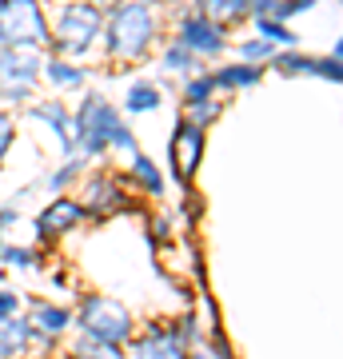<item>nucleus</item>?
<instances>
[{
    "label": "nucleus",
    "mask_w": 343,
    "mask_h": 359,
    "mask_svg": "<svg viewBox=\"0 0 343 359\" xmlns=\"http://www.w3.org/2000/svg\"><path fill=\"white\" fill-rule=\"evenodd\" d=\"M160 20H156V0H120L104 16V52L108 60H144L156 44Z\"/></svg>",
    "instance_id": "obj_1"
},
{
    "label": "nucleus",
    "mask_w": 343,
    "mask_h": 359,
    "mask_svg": "<svg viewBox=\"0 0 343 359\" xmlns=\"http://www.w3.org/2000/svg\"><path fill=\"white\" fill-rule=\"evenodd\" d=\"M100 28H104L100 4H92V0H72V4H64L60 16H56V32H48L44 52H48V56H84V52L100 40Z\"/></svg>",
    "instance_id": "obj_2"
},
{
    "label": "nucleus",
    "mask_w": 343,
    "mask_h": 359,
    "mask_svg": "<svg viewBox=\"0 0 343 359\" xmlns=\"http://www.w3.org/2000/svg\"><path fill=\"white\" fill-rule=\"evenodd\" d=\"M120 124H124L120 108H112L100 92H88L72 112V148L84 152L88 160H96V156L108 152V140Z\"/></svg>",
    "instance_id": "obj_3"
},
{
    "label": "nucleus",
    "mask_w": 343,
    "mask_h": 359,
    "mask_svg": "<svg viewBox=\"0 0 343 359\" xmlns=\"http://www.w3.org/2000/svg\"><path fill=\"white\" fill-rule=\"evenodd\" d=\"M80 332L88 335H100V339H112V344H124L128 335L136 332V320H132V311L112 299V295H100V292H88L80 295V311L72 316Z\"/></svg>",
    "instance_id": "obj_4"
},
{
    "label": "nucleus",
    "mask_w": 343,
    "mask_h": 359,
    "mask_svg": "<svg viewBox=\"0 0 343 359\" xmlns=\"http://www.w3.org/2000/svg\"><path fill=\"white\" fill-rule=\"evenodd\" d=\"M44 65V48H20V44H0V100L20 108L32 100V84Z\"/></svg>",
    "instance_id": "obj_5"
},
{
    "label": "nucleus",
    "mask_w": 343,
    "mask_h": 359,
    "mask_svg": "<svg viewBox=\"0 0 343 359\" xmlns=\"http://www.w3.org/2000/svg\"><path fill=\"white\" fill-rule=\"evenodd\" d=\"M48 16L40 0H0V44L20 48H44L48 40Z\"/></svg>",
    "instance_id": "obj_6"
},
{
    "label": "nucleus",
    "mask_w": 343,
    "mask_h": 359,
    "mask_svg": "<svg viewBox=\"0 0 343 359\" xmlns=\"http://www.w3.org/2000/svg\"><path fill=\"white\" fill-rule=\"evenodd\" d=\"M176 40L184 44V48L196 52L200 60H216V56L228 52V28L220 25V20H212V16L196 13V8H188V13L180 16Z\"/></svg>",
    "instance_id": "obj_7"
},
{
    "label": "nucleus",
    "mask_w": 343,
    "mask_h": 359,
    "mask_svg": "<svg viewBox=\"0 0 343 359\" xmlns=\"http://www.w3.org/2000/svg\"><path fill=\"white\" fill-rule=\"evenodd\" d=\"M80 208L92 219H108V216H120V212H132L136 200H132V192H128L112 172H96L84 184V192H80Z\"/></svg>",
    "instance_id": "obj_8"
},
{
    "label": "nucleus",
    "mask_w": 343,
    "mask_h": 359,
    "mask_svg": "<svg viewBox=\"0 0 343 359\" xmlns=\"http://www.w3.org/2000/svg\"><path fill=\"white\" fill-rule=\"evenodd\" d=\"M200 160H203V128H196L188 116L176 120V132L168 140V168L176 176L180 188H188L191 176L200 172Z\"/></svg>",
    "instance_id": "obj_9"
},
{
    "label": "nucleus",
    "mask_w": 343,
    "mask_h": 359,
    "mask_svg": "<svg viewBox=\"0 0 343 359\" xmlns=\"http://www.w3.org/2000/svg\"><path fill=\"white\" fill-rule=\"evenodd\" d=\"M124 347L132 351V355H140V359H184L188 355V347H184V339L176 335V327L172 323H148L144 327V335H128Z\"/></svg>",
    "instance_id": "obj_10"
},
{
    "label": "nucleus",
    "mask_w": 343,
    "mask_h": 359,
    "mask_svg": "<svg viewBox=\"0 0 343 359\" xmlns=\"http://www.w3.org/2000/svg\"><path fill=\"white\" fill-rule=\"evenodd\" d=\"M80 219H84V208H80V200L56 192V200H52V204L36 216V240H40V244H48V240H56V236H68V231L76 228Z\"/></svg>",
    "instance_id": "obj_11"
},
{
    "label": "nucleus",
    "mask_w": 343,
    "mask_h": 359,
    "mask_svg": "<svg viewBox=\"0 0 343 359\" xmlns=\"http://www.w3.org/2000/svg\"><path fill=\"white\" fill-rule=\"evenodd\" d=\"M28 323H32V344L52 347L56 335H64L68 327H72V311L60 308V304H36L32 316H28Z\"/></svg>",
    "instance_id": "obj_12"
},
{
    "label": "nucleus",
    "mask_w": 343,
    "mask_h": 359,
    "mask_svg": "<svg viewBox=\"0 0 343 359\" xmlns=\"http://www.w3.org/2000/svg\"><path fill=\"white\" fill-rule=\"evenodd\" d=\"M32 116H36L40 124H48V128L56 132L64 156L76 152V148H72V112H68V104H64V100H40V104H32Z\"/></svg>",
    "instance_id": "obj_13"
},
{
    "label": "nucleus",
    "mask_w": 343,
    "mask_h": 359,
    "mask_svg": "<svg viewBox=\"0 0 343 359\" xmlns=\"http://www.w3.org/2000/svg\"><path fill=\"white\" fill-rule=\"evenodd\" d=\"M216 80V92H240V88H255L264 80V65H248V60H236V65H224L212 72Z\"/></svg>",
    "instance_id": "obj_14"
},
{
    "label": "nucleus",
    "mask_w": 343,
    "mask_h": 359,
    "mask_svg": "<svg viewBox=\"0 0 343 359\" xmlns=\"http://www.w3.org/2000/svg\"><path fill=\"white\" fill-rule=\"evenodd\" d=\"M32 344V323L20 316H0V355H25Z\"/></svg>",
    "instance_id": "obj_15"
},
{
    "label": "nucleus",
    "mask_w": 343,
    "mask_h": 359,
    "mask_svg": "<svg viewBox=\"0 0 343 359\" xmlns=\"http://www.w3.org/2000/svg\"><path fill=\"white\" fill-rule=\"evenodd\" d=\"M44 76H48V84H56V88H80L84 80H88V72L80 65H72V56H44Z\"/></svg>",
    "instance_id": "obj_16"
},
{
    "label": "nucleus",
    "mask_w": 343,
    "mask_h": 359,
    "mask_svg": "<svg viewBox=\"0 0 343 359\" xmlns=\"http://www.w3.org/2000/svg\"><path fill=\"white\" fill-rule=\"evenodd\" d=\"M160 88H156L152 80H136V84H128V92H124V112H132V116H144V112H156L160 108Z\"/></svg>",
    "instance_id": "obj_17"
},
{
    "label": "nucleus",
    "mask_w": 343,
    "mask_h": 359,
    "mask_svg": "<svg viewBox=\"0 0 343 359\" xmlns=\"http://www.w3.org/2000/svg\"><path fill=\"white\" fill-rule=\"evenodd\" d=\"M132 180H136V184H140L148 196H156V200L164 196V172H160V168H156L152 160L140 152V148L132 152Z\"/></svg>",
    "instance_id": "obj_18"
},
{
    "label": "nucleus",
    "mask_w": 343,
    "mask_h": 359,
    "mask_svg": "<svg viewBox=\"0 0 343 359\" xmlns=\"http://www.w3.org/2000/svg\"><path fill=\"white\" fill-rule=\"evenodd\" d=\"M196 13L212 16V20H220L224 28L240 25V20H248V8H243V0H196Z\"/></svg>",
    "instance_id": "obj_19"
},
{
    "label": "nucleus",
    "mask_w": 343,
    "mask_h": 359,
    "mask_svg": "<svg viewBox=\"0 0 343 359\" xmlns=\"http://www.w3.org/2000/svg\"><path fill=\"white\" fill-rule=\"evenodd\" d=\"M160 65H164V72H176V76H188V72H196L200 68V56L191 48H184L180 40H172L164 52H160Z\"/></svg>",
    "instance_id": "obj_20"
},
{
    "label": "nucleus",
    "mask_w": 343,
    "mask_h": 359,
    "mask_svg": "<svg viewBox=\"0 0 343 359\" xmlns=\"http://www.w3.org/2000/svg\"><path fill=\"white\" fill-rule=\"evenodd\" d=\"M255 20V36L271 40V44H280V48H295V32L288 28V20H280V16H252Z\"/></svg>",
    "instance_id": "obj_21"
},
{
    "label": "nucleus",
    "mask_w": 343,
    "mask_h": 359,
    "mask_svg": "<svg viewBox=\"0 0 343 359\" xmlns=\"http://www.w3.org/2000/svg\"><path fill=\"white\" fill-rule=\"evenodd\" d=\"M267 65L276 68L280 76H311V56H304V52H295V48H276V56L267 60Z\"/></svg>",
    "instance_id": "obj_22"
},
{
    "label": "nucleus",
    "mask_w": 343,
    "mask_h": 359,
    "mask_svg": "<svg viewBox=\"0 0 343 359\" xmlns=\"http://www.w3.org/2000/svg\"><path fill=\"white\" fill-rule=\"evenodd\" d=\"M72 351H76V355H104V359H120V355H124V344H112V339H100V335L80 332V335H76V344H72Z\"/></svg>",
    "instance_id": "obj_23"
},
{
    "label": "nucleus",
    "mask_w": 343,
    "mask_h": 359,
    "mask_svg": "<svg viewBox=\"0 0 343 359\" xmlns=\"http://www.w3.org/2000/svg\"><path fill=\"white\" fill-rule=\"evenodd\" d=\"M208 96H216V80H212V72H200V68L188 72V80H184V108L208 100Z\"/></svg>",
    "instance_id": "obj_24"
},
{
    "label": "nucleus",
    "mask_w": 343,
    "mask_h": 359,
    "mask_svg": "<svg viewBox=\"0 0 343 359\" xmlns=\"http://www.w3.org/2000/svg\"><path fill=\"white\" fill-rule=\"evenodd\" d=\"M220 112H224V100H216V96H208V100L188 104V108H184V116H188L196 128H203V132H208V128L220 120Z\"/></svg>",
    "instance_id": "obj_25"
},
{
    "label": "nucleus",
    "mask_w": 343,
    "mask_h": 359,
    "mask_svg": "<svg viewBox=\"0 0 343 359\" xmlns=\"http://www.w3.org/2000/svg\"><path fill=\"white\" fill-rule=\"evenodd\" d=\"M84 164H88V156H84V152H72V156H68V164H60V168L48 176V192H64V188H68V184H72L80 172H84Z\"/></svg>",
    "instance_id": "obj_26"
},
{
    "label": "nucleus",
    "mask_w": 343,
    "mask_h": 359,
    "mask_svg": "<svg viewBox=\"0 0 343 359\" xmlns=\"http://www.w3.org/2000/svg\"><path fill=\"white\" fill-rule=\"evenodd\" d=\"M276 48H280V44H271V40H264V36H252V40L240 44V60H248V65H267V60L276 56Z\"/></svg>",
    "instance_id": "obj_27"
},
{
    "label": "nucleus",
    "mask_w": 343,
    "mask_h": 359,
    "mask_svg": "<svg viewBox=\"0 0 343 359\" xmlns=\"http://www.w3.org/2000/svg\"><path fill=\"white\" fill-rule=\"evenodd\" d=\"M36 252H32V248H16V244H0V264H4V268H36Z\"/></svg>",
    "instance_id": "obj_28"
},
{
    "label": "nucleus",
    "mask_w": 343,
    "mask_h": 359,
    "mask_svg": "<svg viewBox=\"0 0 343 359\" xmlns=\"http://www.w3.org/2000/svg\"><path fill=\"white\" fill-rule=\"evenodd\" d=\"M311 76H319V80H331V84H339L343 80V56H319V60H311Z\"/></svg>",
    "instance_id": "obj_29"
},
{
    "label": "nucleus",
    "mask_w": 343,
    "mask_h": 359,
    "mask_svg": "<svg viewBox=\"0 0 343 359\" xmlns=\"http://www.w3.org/2000/svg\"><path fill=\"white\" fill-rule=\"evenodd\" d=\"M172 327H176V335L184 339V347H188V351H191V347H200V344H203V335H200V320H196L191 311H188V316H180V320L172 323Z\"/></svg>",
    "instance_id": "obj_30"
},
{
    "label": "nucleus",
    "mask_w": 343,
    "mask_h": 359,
    "mask_svg": "<svg viewBox=\"0 0 343 359\" xmlns=\"http://www.w3.org/2000/svg\"><path fill=\"white\" fill-rule=\"evenodd\" d=\"M168 240H172V219H168V216H156L152 224H148V248H152V252H160Z\"/></svg>",
    "instance_id": "obj_31"
},
{
    "label": "nucleus",
    "mask_w": 343,
    "mask_h": 359,
    "mask_svg": "<svg viewBox=\"0 0 343 359\" xmlns=\"http://www.w3.org/2000/svg\"><path fill=\"white\" fill-rule=\"evenodd\" d=\"M311 8H316V0H280L271 16H280V20H292V16H304V13H311Z\"/></svg>",
    "instance_id": "obj_32"
},
{
    "label": "nucleus",
    "mask_w": 343,
    "mask_h": 359,
    "mask_svg": "<svg viewBox=\"0 0 343 359\" xmlns=\"http://www.w3.org/2000/svg\"><path fill=\"white\" fill-rule=\"evenodd\" d=\"M13 136H16V124L8 112H0V168H4V152L13 148Z\"/></svg>",
    "instance_id": "obj_33"
},
{
    "label": "nucleus",
    "mask_w": 343,
    "mask_h": 359,
    "mask_svg": "<svg viewBox=\"0 0 343 359\" xmlns=\"http://www.w3.org/2000/svg\"><path fill=\"white\" fill-rule=\"evenodd\" d=\"M108 148H120V152H136V136H132V128H128V124H120V128L112 132Z\"/></svg>",
    "instance_id": "obj_34"
},
{
    "label": "nucleus",
    "mask_w": 343,
    "mask_h": 359,
    "mask_svg": "<svg viewBox=\"0 0 343 359\" xmlns=\"http://www.w3.org/2000/svg\"><path fill=\"white\" fill-rule=\"evenodd\" d=\"M276 4H280V0H243L248 16H271L276 13Z\"/></svg>",
    "instance_id": "obj_35"
},
{
    "label": "nucleus",
    "mask_w": 343,
    "mask_h": 359,
    "mask_svg": "<svg viewBox=\"0 0 343 359\" xmlns=\"http://www.w3.org/2000/svg\"><path fill=\"white\" fill-rule=\"evenodd\" d=\"M16 311H20V295L0 287V316H16Z\"/></svg>",
    "instance_id": "obj_36"
},
{
    "label": "nucleus",
    "mask_w": 343,
    "mask_h": 359,
    "mask_svg": "<svg viewBox=\"0 0 343 359\" xmlns=\"http://www.w3.org/2000/svg\"><path fill=\"white\" fill-rule=\"evenodd\" d=\"M16 219H20V212H16V208H8V204L0 208V231H4V228H13Z\"/></svg>",
    "instance_id": "obj_37"
},
{
    "label": "nucleus",
    "mask_w": 343,
    "mask_h": 359,
    "mask_svg": "<svg viewBox=\"0 0 343 359\" xmlns=\"http://www.w3.org/2000/svg\"><path fill=\"white\" fill-rule=\"evenodd\" d=\"M92 4H100V8H112V4H120V0H92Z\"/></svg>",
    "instance_id": "obj_38"
}]
</instances>
